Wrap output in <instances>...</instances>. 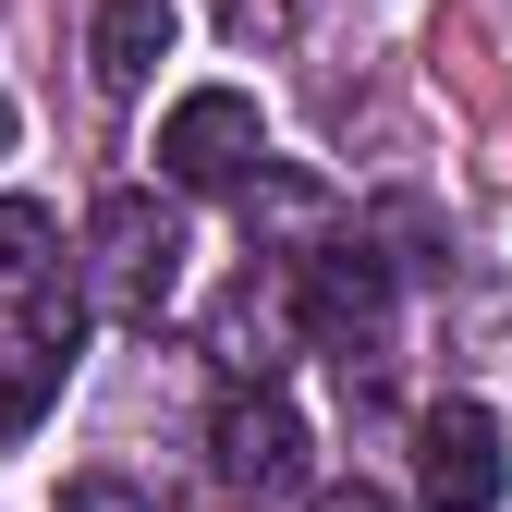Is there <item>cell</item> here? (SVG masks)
Listing matches in <instances>:
<instances>
[{
  "instance_id": "cell-1",
  "label": "cell",
  "mask_w": 512,
  "mask_h": 512,
  "mask_svg": "<svg viewBox=\"0 0 512 512\" xmlns=\"http://www.w3.org/2000/svg\"><path fill=\"white\" fill-rule=\"evenodd\" d=\"M86 281L98 305L122 317V330H159L171 293H183V220L147 196V183H110V196L86 208Z\"/></svg>"
},
{
  "instance_id": "cell-2",
  "label": "cell",
  "mask_w": 512,
  "mask_h": 512,
  "mask_svg": "<svg viewBox=\"0 0 512 512\" xmlns=\"http://www.w3.org/2000/svg\"><path fill=\"white\" fill-rule=\"evenodd\" d=\"M159 171L196 183V196H220V183H256L269 171V110H256L244 86H196L159 110Z\"/></svg>"
},
{
  "instance_id": "cell-3",
  "label": "cell",
  "mask_w": 512,
  "mask_h": 512,
  "mask_svg": "<svg viewBox=\"0 0 512 512\" xmlns=\"http://www.w3.org/2000/svg\"><path fill=\"white\" fill-rule=\"evenodd\" d=\"M415 488H427V512H500V488H512L500 415L488 403H427V427H415Z\"/></svg>"
},
{
  "instance_id": "cell-4",
  "label": "cell",
  "mask_w": 512,
  "mask_h": 512,
  "mask_svg": "<svg viewBox=\"0 0 512 512\" xmlns=\"http://www.w3.org/2000/svg\"><path fill=\"white\" fill-rule=\"evenodd\" d=\"M293 317H305V342L317 354H378V330H391V256H366V244H317L305 256V293H293Z\"/></svg>"
},
{
  "instance_id": "cell-5",
  "label": "cell",
  "mask_w": 512,
  "mask_h": 512,
  "mask_svg": "<svg viewBox=\"0 0 512 512\" xmlns=\"http://www.w3.org/2000/svg\"><path fill=\"white\" fill-rule=\"evenodd\" d=\"M208 464L232 476V488H293L305 476V415H293V391H232L220 403V427H208Z\"/></svg>"
},
{
  "instance_id": "cell-6",
  "label": "cell",
  "mask_w": 512,
  "mask_h": 512,
  "mask_svg": "<svg viewBox=\"0 0 512 512\" xmlns=\"http://www.w3.org/2000/svg\"><path fill=\"white\" fill-rule=\"evenodd\" d=\"M171 49H183V0H98V25H86V61L110 98H135Z\"/></svg>"
},
{
  "instance_id": "cell-7",
  "label": "cell",
  "mask_w": 512,
  "mask_h": 512,
  "mask_svg": "<svg viewBox=\"0 0 512 512\" xmlns=\"http://www.w3.org/2000/svg\"><path fill=\"white\" fill-rule=\"evenodd\" d=\"M61 378H74V354H61V342H25V330H13V342H0V427H37Z\"/></svg>"
},
{
  "instance_id": "cell-8",
  "label": "cell",
  "mask_w": 512,
  "mask_h": 512,
  "mask_svg": "<svg viewBox=\"0 0 512 512\" xmlns=\"http://www.w3.org/2000/svg\"><path fill=\"white\" fill-rule=\"evenodd\" d=\"M49 244H61V232H49V208H37V196H0V293H13V305L49 281Z\"/></svg>"
},
{
  "instance_id": "cell-9",
  "label": "cell",
  "mask_w": 512,
  "mask_h": 512,
  "mask_svg": "<svg viewBox=\"0 0 512 512\" xmlns=\"http://www.w3.org/2000/svg\"><path fill=\"white\" fill-rule=\"evenodd\" d=\"M49 512H159V500H147V488H122V476H74Z\"/></svg>"
},
{
  "instance_id": "cell-10",
  "label": "cell",
  "mask_w": 512,
  "mask_h": 512,
  "mask_svg": "<svg viewBox=\"0 0 512 512\" xmlns=\"http://www.w3.org/2000/svg\"><path fill=\"white\" fill-rule=\"evenodd\" d=\"M317 512H391V500H378V488L354 476V488H317Z\"/></svg>"
},
{
  "instance_id": "cell-11",
  "label": "cell",
  "mask_w": 512,
  "mask_h": 512,
  "mask_svg": "<svg viewBox=\"0 0 512 512\" xmlns=\"http://www.w3.org/2000/svg\"><path fill=\"white\" fill-rule=\"evenodd\" d=\"M0 159H13V98H0Z\"/></svg>"
}]
</instances>
